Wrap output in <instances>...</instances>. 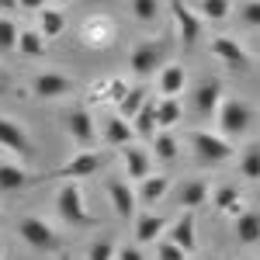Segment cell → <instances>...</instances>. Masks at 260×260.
Segmentation results:
<instances>
[{"label": "cell", "mask_w": 260, "mask_h": 260, "mask_svg": "<svg viewBox=\"0 0 260 260\" xmlns=\"http://www.w3.org/2000/svg\"><path fill=\"white\" fill-rule=\"evenodd\" d=\"M18 39H21L18 21L0 14V52H14V49H18Z\"/></svg>", "instance_id": "obj_33"}, {"label": "cell", "mask_w": 260, "mask_h": 260, "mask_svg": "<svg viewBox=\"0 0 260 260\" xmlns=\"http://www.w3.org/2000/svg\"><path fill=\"white\" fill-rule=\"evenodd\" d=\"M132 128H136V139H153L160 132V118H156V98H149L142 104V111L132 118Z\"/></svg>", "instance_id": "obj_21"}, {"label": "cell", "mask_w": 260, "mask_h": 260, "mask_svg": "<svg viewBox=\"0 0 260 260\" xmlns=\"http://www.w3.org/2000/svg\"><path fill=\"white\" fill-rule=\"evenodd\" d=\"M66 132H70V139L77 142V149H98V142H101V132H98V125H94V115H90L87 108L66 111Z\"/></svg>", "instance_id": "obj_5"}, {"label": "cell", "mask_w": 260, "mask_h": 260, "mask_svg": "<svg viewBox=\"0 0 260 260\" xmlns=\"http://www.w3.org/2000/svg\"><path fill=\"white\" fill-rule=\"evenodd\" d=\"M108 198H111V208H115V215L125 222H132L139 215V194H132V180H108Z\"/></svg>", "instance_id": "obj_9"}, {"label": "cell", "mask_w": 260, "mask_h": 260, "mask_svg": "<svg viewBox=\"0 0 260 260\" xmlns=\"http://www.w3.org/2000/svg\"><path fill=\"white\" fill-rule=\"evenodd\" d=\"M49 0H21V11H42Z\"/></svg>", "instance_id": "obj_40"}, {"label": "cell", "mask_w": 260, "mask_h": 260, "mask_svg": "<svg viewBox=\"0 0 260 260\" xmlns=\"http://www.w3.org/2000/svg\"><path fill=\"white\" fill-rule=\"evenodd\" d=\"M146 101H149V90H146V87H128V94H125L121 104H118V115L132 121L142 111V104H146Z\"/></svg>", "instance_id": "obj_29"}, {"label": "cell", "mask_w": 260, "mask_h": 260, "mask_svg": "<svg viewBox=\"0 0 260 260\" xmlns=\"http://www.w3.org/2000/svg\"><path fill=\"white\" fill-rule=\"evenodd\" d=\"M132 139H136V128H132V121H128V118H121L118 111L101 121V142H104V146H111V149H125Z\"/></svg>", "instance_id": "obj_14"}, {"label": "cell", "mask_w": 260, "mask_h": 260, "mask_svg": "<svg viewBox=\"0 0 260 260\" xmlns=\"http://www.w3.org/2000/svg\"><path fill=\"white\" fill-rule=\"evenodd\" d=\"M132 18L149 24V21L160 18V0H132Z\"/></svg>", "instance_id": "obj_34"}, {"label": "cell", "mask_w": 260, "mask_h": 260, "mask_svg": "<svg viewBox=\"0 0 260 260\" xmlns=\"http://www.w3.org/2000/svg\"><path fill=\"white\" fill-rule=\"evenodd\" d=\"M56 212L66 225L83 229V225H94V215L87 208V194H83L80 180H62L59 191H56Z\"/></svg>", "instance_id": "obj_1"}, {"label": "cell", "mask_w": 260, "mask_h": 260, "mask_svg": "<svg viewBox=\"0 0 260 260\" xmlns=\"http://www.w3.org/2000/svg\"><path fill=\"white\" fill-rule=\"evenodd\" d=\"M132 222H136V243H139V246H146V243H160L163 229H167V219L156 215V212H139Z\"/></svg>", "instance_id": "obj_18"}, {"label": "cell", "mask_w": 260, "mask_h": 260, "mask_svg": "<svg viewBox=\"0 0 260 260\" xmlns=\"http://www.w3.org/2000/svg\"><path fill=\"white\" fill-rule=\"evenodd\" d=\"M101 167H104V156H101L98 149H80L77 156H70L62 167H56L52 177L56 180H83V177H94Z\"/></svg>", "instance_id": "obj_6"}, {"label": "cell", "mask_w": 260, "mask_h": 260, "mask_svg": "<svg viewBox=\"0 0 260 260\" xmlns=\"http://www.w3.org/2000/svg\"><path fill=\"white\" fill-rule=\"evenodd\" d=\"M212 198V184L208 180H187L184 187H180V212H194V208H201L205 201Z\"/></svg>", "instance_id": "obj_20"}, {"label": "cell", "mask_w": 260, "mask_h": 260, "mask_svg": "<svg viewBox=\"0 0 260 260\" xmlns=\"http://www.w3.org/2000/svg\"><path fill=\"white\" fill-rule=\"evenodd\" d=\"M212 56L219 62H225L229 70H246V66H250L246 49H243L236 39H229V35H215V39H212Z\"/></svg>", "instance_id": "obj_15"}, {"label": "cell", "mask_w": 260, "mask_h": 260, "mask_svg": "<svg viewBox=\"0 0 260 260\" xmlns=\"http://www.w3.org/2000/svg\"><path fill=\"white\" fill-rule=\"evenodd\" d=\"M236 240L260 243V212H243L240 219H236Z\"/></svg>", "instance_id": "obj_30"}, {"label": "cell", "mask_w": 260, "mask_h": 260, "mask_svg": "<svg viewBox=\"0 0 260 260\" xmlns=\"http://www.w3.org/2000/svg\"><path fill=\"white\" fill-rule=\"evenodd\" d=\"M153 156H156L160 163L177 160V136H174L170 128H160V132L153 136Z\"/></svg>", "instance_id": "obj_27"}, {"label": "cell", "mask_w": 260, "mask_h": 260, "mask_svg": "<svg viewBox=\"0 0 260 260\" xmlns=\"http://www.w3.org/2000/svg\"><path fill=\"white\" fill-rule=\"evenodd\" d=\"M191 149H194V160L201 167H219V163L236 156L233 139H225L222 132H212V128H194L191 132Z\"/></svg>", "instance_id": "obj_2"}, {"label": "cell", "mask_w": 260, "mask_h": 260, "mask_svg": "<svg viewBox=\"0 0 260 260\" xmlns=\"http://www.w3.org/2000/svg\"><path fill=\"white\" fill-rule=\"evenodd\" d=\"M18 11H21V0H0V14L4 18H14Z\"/></svg>", "instance_id": "obj_39"}, {"label": "cell", "mask_w": 260, "mask_h": 260, "mask_svg": "<svg viewBox=\"0 0 260 260\" xmlns=\"http://www.w3.org/2000/svg\"><path fill=\"white\" fill-rule=\"evenodd\" d=\"M170 14L177 21L180 42H184V45H194V42L201 39V14L194 7H187L184 0H170Z\"/></svg>", "instance_id": "obj_13"}, {"label": "cell", "mask_w": 260, "mask_h": 260, "mask_svg": "<svg viewBox=\"0 0 260 260\" xmlns=\"http://www.w3.org/2000/svg\"><path fill=\"white\" fill-rule=\"evenodd\" d=\"M59 260H73V257H70V253H59Z\"/></svg>", "instance_id": "obj_41"}, {"label": "cell", "mask_w": 260, "mask_h": 260, "mask_svg": "<svg viewBox=\"0 0 260 260\" xmlns=\"http://www.w3.org/2000/svg\"><path fill=\"white\" fill-rule=\"evenodd\" d=\"M167 240H174L180 250H187V253H194L198 250V222L191 212H180L177 222H170V236Z\"/></svg>", "instance_id": "obj_16"}, {"label": "cell", "mask_w": 260, "mask_h": 260, "mask_svg": "<svg viewBox=\"0 0 260 260\" xmlns=\"http://www.w3.org/2000/svg\"><path fill=\"white\" fill-rule=\"evenodd\" d=\"M87 260H118V246L111 240H94L87 250Z\"/></svg>", "instance_id": "obj_35"}, {"label": "cell", "mask_w": 260, "mask_h": 260, "mask_svg": "<svg viewBox=\"0 0 260 260\" xmlns=\"http://www.w3.org/2000/svg\"><path fill=\"white\" fill-rule=\"evenodd\" d=\"M212 201H215V212L222 215H229V219H240L243 212H246V205H243V194L236 184H222L212 191Z\"/></svg>", "instance_id": "obj_17"}, {"label": "cell", "mask_w": 260, "mask_h": 260, "mask_svg": "<svg viewBox=\"0 0 260 260\" xmlns=\"http://www.w3.org/2000/svg\"><path fill=\"white\" fill-rule=\"evenodd\" d=\"M194 11H198L205 21H225L229 11H233V4H229V0H198Z\"/></svg>", "instance_id": "obj_32"}, {"label": "cell", "mask_w": 260, "mask_h": 260, "mask_svg": "<svg viewBox=\"0 0 260 260\" xmlns=\"http://www.w3.org/2000/svg\"><path fill=\"white\" fill-rule=\"evenodd\" d=\"M18 236L28 243L31 250H39V253H62L56 229L49 225V219H42V215H21Z\"/></svg>", "instance_id": "obj_4"}, {"label": "cell", "mask_w": 260, "mask_h": 260, "mask_svg": "<svg viewBox=\"0 0 260 260\" xmlns=\"http://www.w3.org/2000/svg\"><path fill=\"white\" fill-rule=\"evenodd\" d=\"M240 174L243 180H260V142L246 146L240 153Z\"/></svg>", "instance_id": "obj_31"}, {"label": "cell", "mask_w": 260, "mask_h": 260, "mask_svg": "<svg viewBox=\"0 0 260 260\" xmlns=\"http://www.w3.org/2000/svg\"><path fill=\"white\" fill-rule=\"evenodd\" d=\"M132 73L136 77H153V73H160L163 70V45L160 42H142L132 49Z\"/></svg>", "instance_id": "obj_12"}, {"label": "cell", "mask_w": 260, "mask_h": 260, "mask_svg": "<svg viewBox=\"0 0 260 260\" xmlns=\"http://www.w3.org/2000/svg\"><path fill=\"white\" fill-rule=\"evenodd\" d=\"M31 90H35V98H42V101H59V98H70V94L77 90V80L66 77V73L49 70V73H39V77L31 80Z\"/></svg>", "instance_id": "obj_8"}, {"label": "cell", "mask_w": 260, "mask_h": 260, "mask_svg": "<svg viewBox=\"0 0 260 260\" xmlns=\"http://www.w3.org/2000/svg\"><path fill=\"white\" fill-rule=\"evenodd\" d=\"M0 260H4V246H0Z\"/></svg>", "instance_id": "obj_43"}, {"label": "cell", "mask_w": 260, "mask_h": 260, "mask_svg": "<svg viewBox=\"0 0 260 260\" xmlns=\"http://www.w3.org/2000/svg\"><path fill=\"white\" fill-rule=\"evenodd\" d=\"M240 21L246 28H257L260 31V0H243L240 4Z\"/></svg>", "instance_id": "obj_36"}, {"label": "cell", "mask_w": 260, "mask_h": 260, "mask_svg": "<svg viewBox=\"0 0 260 260\" xmlns=\"http://www.w3.org/2000/svg\"><path fill=\"white\" fill-rule=\"evenodd\" d=\"M215 118H219V132L225 139H240V136L250 132L253 108H250V101H243V98H225Z\"/></svg>", "instance_id": "obj_3"}, {"label": "cell", "mask_w": 260, "mask_h": 260, "mask_svg": "<svg viewBox=\"0 0 260 260\" xmlns=\"http://www.w3.org/2000/svg\"><path fill=\"white\" fill-rule=\"evenodd\" d=\"M56 4H73V0H56Z\"/></svg>", "instance_id": "obj_42"}, {"label": "cell", "mask_w": 260, "mask_h": 260, "mask_svg": "<svg viewBox=\"0 0 260 260\" xmlns=\"http://www.w3.org/2000/svg\"><path fill=\"white\" fill-rule=\"evenodd\" d=\"M208 260H219V257H208Z\"/></svg>", "instance_id": "obj_44"}, {"label": "cell", "mask_w": 260, "mask_h": 260, "mask_svg": "<svg viewBox=\"0 0 260 260\" xmlns=\"http://www.w3.org/2000/svg\"><path fill=\"white\" fill-rule=\"evenodd\" d=\"M18 52L24 59H39L45 52V35L39 28H21V39H18Z\"/></svg>", "instance_id": "obj_26"}, {"label": "cell", "mask_w": 260, "mask_h": 260, "mask_svg": "<svg viewBox=\"0 0 260 260\" xmlns=\"http://www.w3.org/2000/svg\"><path fill=\"white\" fill-rule=\"evenodd\" d=\"M121 153V167H125V177L132 180V184H139V180L149 177V170H153V156H149V149L139 146V142H128Z\"/></svg>", "instance_id": "obj_11"}, {"label": "cell", "mask_w": 260, "mask_h": 260, "mask_svg": "<svg viewBox=\"0 0 260 260\" xmlns=\"http://www.w3.org/2000/svg\"><path fill=\"white\" fill-rule=\"evenodd\" d=\"M167 191H170V177L167 174H149L146 180H139V201L142 205H156V201L167 198Z\"/></svg>", "instance_id": "obj_22"}, {"label": "cell", "mask_w": 260, "mask_h": 260, "mask_svg": "<svg viewBox=\"0 0 260 260\" xmlns=\"http://www.w3.org/2000/svg\"><path fill=\"white\" fill-rule=\"evenodd\" d=\"M0 149L14 153L21 163H28L35 156V146L28 139V128L18 125V121H11V118H4V115H0Z\"/></svg>", "instance_id": "obj_7"}, {"label": "cell", "mask_w": 260, "mask_h": 260, "mask_svg": "<svg viewBox=\"0 0 260 260\" xmlns=\"http://www.w3.org/2000/svg\"><path fill=\"white\" fill-rule=\"evenodd\" d=\"M118 260H146V257H142L139 243H136V246L128 243V246H118Z\"/></svg>", "instance_id": "obj_38"}, {"label": "cell", "mask_w": 260, "mask_h": 260, "mask_svg": "<svg viewBox=\"0 0 260 260\" xmlns=\"http://www.w3.org/2000/svg\"><path fill=\"white\" fill-rule=\"evenodd\" d=\"M28 184V170L21 163H0V194H14Z\"/></svg>", "instance_id": "obj_24"}, {"label": "cell", "mask_w": 260, "mask_h": 260, "mask_svg": "<svg viewBox=\"0 0 260 260\" xmlns=\"http://www.w3.org/2000/svg\"><path fill=\"white\" fill-rule=\"evenodd\" d=\"M156 260H187V250H180L174 240H160V246H156Z\"/></svg>", "instance_id": "obj_37"}, {"label": "cell", "mask_w": 260, "mask_h": 260, "mask_svg": "<svg viewBox=\"0 0 260 260\" xmlns=\"http://www.w3.org/2000/svg\"><path fill=\"white\" fill-rule=\"evenodd\" d=\"M184 87H187V70L180 62H167L160 70V83H156L160 98H180Z\"/></svg>", "instance_id": "obj_19"}, {"label": "cell", "mask_w": 260, "mask_h": 260, "mask_svg": "<svg viewBox=\"0 0 260 260\" xmlns=\"http://www.w3.org/2000/svg\"><path fill=\"white\" fill-rule=\"evenodd\" d=\"M156 118H160V128H174V125L184 118L180 98H160L156 101Z\"/></svg>", "instance_id": "obj_28"}, {"label": "cell", "mask_w": 260, "mask_h": 260, "mask_svg": "<svg viewBox=\"0 0 260 260\" xmlns=\"http://www.w3.org/2000/svg\"><path fill=\"white\" fill-rule=\"evenodd\" d=\"M222 101H225L222 80H215V77H205V80H198V87H194V98H191V104H194V111H198V115H205V118L219 115Z\"/></svg>", "instance_id": "obj_10"}, {"label": "cell", "mask_w": 260, "mask_h": 260, "mask_svg": "<svg viewBox=\"0 0 260 260\" xmlns=\"http://www.w3.org/2000/svg\"><path fill=\"white\" fill-rule=\"evenodd\" d=\"M39 31L45 39H59L62 31H66V14H62L59 7H42L39 11Z\"/></svg>", "instance_id": "obj_25"}, {"label": "cell", "mask_w": 260, "mask_h": 260, "mask_svg": "<svg viewBox=\"0 0 260 260\" xmlns=\"http://www.w3.org/2000/svg\"><path fill=\"white\" fill-rule=\"evenodd\" d=\"M128 87H132V83H125L121 77H111V80H104V87H94V90H90V104L104 101V104H115V108H118L121 98L128 94Z\"/></svg>", "instance_id": "obj_23"}]
</instances>
